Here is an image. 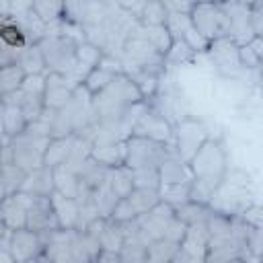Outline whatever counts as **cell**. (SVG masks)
Instances as JSON below:
<instances>
[{
    "label": "cell",
    "instance_id": "15",
    "mask_svg": "<svg viewBox=\"0 0 263 263\" xmlns=\"http://www.w3.org/2000/svg\"><path fill=\"white\" fill-rule=\"evenodd\" d=\"M27 228L41 232V234L60 228L51 195H33L29 212H27Z\"/></svg>",
    "mask_w": 263,
    "mask_h": 263
},
{
    "label": "cell",
    "instance_id": "5",
    "mask_svg": "<svg viewBox=\"0 0 263 263\" xmlns=\"http://www.w3.org/2000/svg\"><path fill=\"white\" fill-rule=\"evenodd\" d=\"M195 29L201 33V37L212 43L216 39L228 37L230 31V18L224 10V6L220 2L214 0H199L193 4L191 12H189Z\"/></svg>",
    "mask_w": 263,
    "mask_h": 263
},
{
    "label": "cell",
    "instance_id": "54",
    "mask_svg": "<svg viewBox=\"0 0 263 263\" xmlns=\"http://www.w3.org/2000/svg\"><path fill=\"white\" fill-rule=\"evenodd\" d=\"M259 82H261V84H259V90H261V95H263V78H261Z\"/></svg>",
    "mask_w": 263,
    "mask_h": 263
},
{
    "label": "cell",
    "instance_id": "42",
    "mask_svg": "<svg viewBox=\"0 0 263 263\" xmlns=\"http://www.w3.org/2000/svg\"><path fill=\"white\" fill-rule=\"evenodd\" d=\"M134 175V187L138 189H158L160 187V171L154 166H144V168H132Z\"/></svg>",
    "mask_w": 263,
    "mask_h": 263
},
{
    "label": "cell",
    "instance_id": "14",
    "mask_svg": "<svg viewBox=\"0 0 263 263\" xmlns=\"http://www.w3.org/2000/svg\"><path fill=\"white\" fill-rule=\"evenodd\" d=\"M31 199H33V193H27V191H16L12 195L2 197V203H0V224L8 226L12 230L27 228V212H29Z\"/></svg>",
    "mask_w": 263,
    "mask_h": 263
},
{
    "label": "cell",
    "instance_id": "2",
    "mask_svg": "<svg viewBox=\"0 0 263 263\" xmlns=\"http://www.w3.org/2000/svg\"><path fill=\"white\" fill-rule=\"evenodd\" d=\"M251 187V181H249V175H245L242 171H230L226 173V177L222 179L220 187L216 189L212 201H210V208L218 214H224V216H240L253 201V195L249 191Z\"/></svg>",
    "mask_w": 263,
    "mask_h": 263
},
{
    "label": "cell",
    "instance_id": "41",
    "mask_svg": "<svg viewBox=\"0 0 263 263\" xmlns=\"http://www.w3.org/2000/svg\"><path fill=\"white\" fill-rule=\"evenodd\" d=\"M127 199H129V203L134 205V210H136L138 216H140V214L152 210V208L160 201V193H158V189H138V187H136V189L127 195Z\"/></svg>",
    "mask_w": 263,
    "mask_h": 263
},
{
    "label": "cell",
    "instance_id": "12",
    "mask_svg": "<svg viewBox=\"0 0 263 263\" xmlns=\"http://www.w3.org/2000/svg\"><path fill=\"white\" fill-rule=\"evenodd\" d=\"M43 251H45V240H43V234L41 232H35L31 228L12 230L10 253L14 257V263L41 261Z\"/></svg>",
    "mask_w": 263,
    "mask_h": 263
},
{
    "label": "cell",
    "instance_id": "46",
    "mask_svg": "<svg viewBox=\"0 0 263 263\" xmlns=\"http://www.w3.org/2000/svg\"><path fill=\"white\" fill-rule=\"evenodd\" d=\"M136 218H138V212L134 210L129 199L127 197H119V201L115 203V208L111 212V220H115V222H132Z\"/></svg>",
    "mask_w": 263,
    "mask_h": 263
},
{
    "label": "cell",
    "instance_id": "13",
    "mask_svg": "<svg viewBox=\"0 0 263 263\" xmlns=\"http://www.w3.org/2000/svg\"><path fill=\"white\" fill-rule=\"evenodd\" d=\"M78 82L62 72H45V107L47 109H62L66 107L76 90Z\"/></svg>",
    "mask_w": 263,
    "mask_h": 263
},
{
    "label": "cell",
    "instance_id": "9",
    "mask_svg": "<svg viewBox=\"0 0 263 263\" xmlns=\"http://www.w3.org/2000/svg\"><path fill=\"white\" fill-rule=\"evenodd\" d=\"M212 138L205 123L197 117H183L173 125V148L183 160H191L195 152L203 146V142Z\"/></svg>",
    "mask_w": 263,
    "mask_h": 263
},
{
    "label": "cell",
    "instance_id": "1",
    "mask_svg": "<svg viewBox=\"0 0 263 263\" xmlns=\"http://www.w3.org/2000/svg\"><path fill=\"white\" fill-rule=\"evenodd\" d=\"M144 97L136 82L125 74H117L103 90L92 95V107L97 113V119H117L121 117L132 105L142 103Z\"/></svg>",
    "mask_w": 263,
    "mask_h": 263
},
{
    "label": "cell",
    "instance_id": "31",
    "mask_svg": "<svg viewBox=\"0 0 263 263\" xmlns=\"http://www.w3.org/2000/svg\"><path fill=\"white\" fill-rule=\"evenodd\" d=\"M53 177H55V191L70 195V197H78V189H80V177L68 166V164H60L53 168Z\"/></svg>",
    "mask_w": 263,
    "mask_h": 263
},
{
    "label": "cell",
    "instance_id": "47",
    "mask_svg": "<svg viewBox=\"0 0 263 263\" xmlns=\"http://www.w3.org/2000/svg\"><path fill=\"white\" fill-rule=\"evenodd\" d=\"M187 226H189V224H185V222L175 214V218L168 222V226H166L162 238H168V240H175V242L181 245V240H183V236H185V232H187Z\"/></svg>",
    "mask_w": 263,
    "mask_h": 263
},
{
    "label": "cell",
    "instance_id": "18",
    "mask_svg": "<svg viewBox=\"0 0 263 263\" xmlns=\"http://www.w3.org/2000/svg\"><path fill=\"white\" fill-rule=\"evenodd\" d=\"M222 6L230 18L228 37L232 41H236L238 45L249 43L255 37V29H253V21H251V6L236 4V2H224Z\"/></svg>",
    "mask_w": 263,
    "mask_h": 263
},
{
    "label": "cell",
    "instance_id": "6",
    "mask_svg": "<svg viewBox=\"0 0 263 263\" xmlns=\"http://www.w3.org/2000/svg\"><path fill=\"white\" fill-rule=\"evenodd\" d=\"M78 45L80 41L70 35H45L39 41V47L43 51L47 72H62L70 76L76 68Z\"/></svg>",
    "mask_w": 263,
    "mask_h": 263
},
{
    "label": "cell",
    "instance_id": "48",
    "mask_svg": "<svg viewBox=\"0 0 263 263\" xmlns=\"http://www.w3.org/2000/svg\"><path fill=\"white\" fill-rule=\"evenodd\" d=\"M238 53H240V62H242V66H245L247 70H259V68H261L263 62L257 58V53L251 49L249 43L238 45Z\"/></svg>",
    "mask_w": 263,
    "mask_h": 263
},
{
    "label": "cell",
    "instance_id": "26",
    "mask_svg": "<svg viewBox=\"0 0 263 263\" xmlns=\"http://www.w3.org/2000/svg\"><path fill=\"white\" fill-rule=\"evenodd\" d=\"M27 179V171L21 168L16 162H4L2 164V177H0V195H12L23 189Z\"/></svg>",
    "mask_w": 263,
    "mask_h": 263
},
{
    "label": "cell",
    "instance_id": "39",
    "mask_svg": "<svg viewBox=\"0 0 263 263\" xmlns=\"http://www.w3.org/2000/svg\"><path fill=\"white\" fill-rule=\"evenodd\" d=\"M212 208L210 205H203V203H197V201H185L181 205L175 208V214L185 222V224H197V222H205L208 216H210Z\"/></svg>",
    "mask_w": 263,
    "mask_h": 263
},
{
    "label": "cell",
    "instance_id": "55",
    "mask_svg": "<svg viewBox=\"0 0 263 263\" xmlns=\"http://www.w3.org/2000/svg\"><path fill=\"white\" fill-rule=\"evenodd\" d=\"M259 74H261V78H263V64H261V68H259Z\"/></svg>",
    "mask_w": 263,
    "mask_h": 263
},
{
    "label": "cell",
    "instance_id": "25",
    "mask_svg": "<svg viewBox=\"0 0 263 263\" xmlns=\"http://www.w3.org/2000/svg\"><path fill=\"white\" fill-rule=\"evenodd\" d=\"M92 158L99 160V162H101L103 166H107V168L125 164V140L95 146V148H92Z\"/></svg>",
    "mask_w": 263,
    "mask_h": 263
},
{
    "label": "cell",
    "instance_id": "34",
    "mask_svg": "<svg viewBox=\"0 0 263 263\" xmlns=\"http://www.w3.org/2000/svg\"><path fill=\"white\" fill-rule=\"evenodd\" d=\"M179 242L168 240V238H156L148 245V263H173L177 251H179Z\"/></svg>",
    "mask_w": 263,
    "mask_h": 263
},
{
    "label": "cell",
    "instance_id": "8",
    "mask_svg": "<svg viewBox=\"0 0 263 263\" xmlns=\"http://www.w3.org/2000/svg\"><path fill=\"white\" fill-rule=\"evenodd\" d=\"M205 55L210 58L214 70L228 78V80H240L249 70L242 66L240 62V53H238V43L232 41L230 37H222V39H216L208 45L205 49Z\"/></svg>",
    "mask_w": 263,
    "mask_h": 263
},
{
    "label": "cell",
    "instance_id": "22",
    "mask_svg": "<svg viewBox=\"0 0 263 263\" xmlns=\"http://www.w3.org/2000/svg\"><path fill=\"white\" fill-rule=\"evenodd\" d=\"M101 242L88 234L86 230H74V238H72V255H74V263H86V261H97L99 253H101Z\"/></svg>",
    "mask_w": 263,
    "mask_h": 263
},
{
    "label": "cell",
    "instance_id": "36",
    "mask_svg": "<svg viewBox=\"0 0 263 263\" xmlns=\"http://www.w3.org/2000/svg\"><path fill=\"white\" fill-rule=\"evenodd\" d=\"M158 193H160V199L171 203L173 208L189 201V193H191V183H160L158 187Z\"/></svg>",
    "mask_w": 263,
    "mask_h": 263
},
{
    "label": "cell",
    "instance_id": "51",
    "mask_svg": "<svg viewBox=\"0 0 263 263\" xmlns=\"http://www.w3.org/2000/svg\"><path fill=\"white\" fill-rule=\"evenodd\" d=\"M121 263V255L119 251H109V249H101L99 257H97V263Z\"/></svg>",
    "mask_w": 263,
    "mask_h": 263
},
{
    "label": "cell",
    "instance_id": "40",
    "mask_svg": "<svg viewBox=\"0 0 263 263\" xmlns=\"http://www.w3.org/2000/svg\"><path fill=\"white\" fill-rule=\"evenodd\" d=\"M33 10L49 25L66 16V0H35Z\"/></svg>",
    "mask_w": 263,
    "mask_h": 263
},
{
    "label": "cell",
    "instance_id": "52",
    "mask_svg": "<svg viewBox=\"0 0 263 263\" xmlns=\"http://www.w3.org/2000/svg\"><path fill=\"white\" fill-rule=\"evenodd\" d=\"M249 45H251V49L257 53V58L263 62V35H255V37L249 41Z\"/></svg>",
    "mask_w": 263,
    "mask_h": 263
},
{
    "label": "cell",
    "instance_id": "19",
    "mask_svg": "<svg viewBox=\"0 0 263 263\" xmlns=\"http://www.w3.org/2000/svg\"><path fill=\"white\" fill-rule=\"evenodd\" d=\"M21 191L33 193V195H51L55 191V177H53V166L41 164L39 168L27 173L25 185Z\"/></svg>",
    "mask_w": 263,
    "mask_h": 263
},
{
    "label": "cell",
    "instance_id": "53",
    "mask_svg": "<svg viewBox=\"0 0 263 263\" xmlns=\"http://www.w3.org/2000/svg\"><path fill=\"white\" fill-rule=\"evenodd\" d=\"M228 2H236V4H245V6H253L257 0H228Z\"/></svg>",
    "mask_w": 263,
    "mask_h": 263
},
{
    "label": "cell",
    "instance_id": "32",
    "mask_svg": "<svg viewBox=\"0 0 263 263\" xmlns=\"http://www.w3.org/2000/svg\"><path fill=\"white\" fill-rule=\"evenodd\" d=\"M109 185L113 187V191L119 195V197H127L136 187H134V175H132V168L127 164H119V166H113L109 168Z\"/></svg>",
    "mask_w": 263,
    "mask_h": 263
},
{
    "label": "cell",
    "instance_id": "20",
    "mask_svg": "<svg viewBox=\"0 0 263 263\" xmlns=\"http://www.w3.org/2000/svg\"><path fill=\"white\" fill-rule=\"evenodd\" d=\"M160 171V181L162 183H191L193 181V173L187 160H183L175 148L171 152V156L158 166Z\"/></svg>",
    "mask_w": 263,
    "mask_h": 263
},
{
    "label": "cell",
    "instance_id": "10",
    "mask_svg": "<svg viewBox=\"0 0 263 263\" xmlns=\"http://www.w3.org/2000/svg\"><path fill=\"white\" fill-rule=\"evenodd\" d=\"M210 249V230L205 222H197V224H189L187 232L181 240V247L173 259V263L179 261H187V263H197V261H205Z\"/></svg>",
    "mask_w": 263,
    "mask_h": 263
},
{
    "label": "cell",
    "instance_id": "29",
    "mask_svg": "<svg viewBox=\"0 0 263 263\" xmlns=\"http://www.w3.org/2000/svg\"><path fill=\"white\" fill-rule=\"evenodd\" d=\"M72 146H74V134L64 136V138H51V142L45 150V164H49L53 168L60 164H66L72 154Z\"/></svg>",
    "mask_w": 263,
    "mask_h": 263
},
{
    "label": "cell",
    "instance_id": "35",
    "mask_svg": "<svg viewBox=\"0 0 263 263\" xmlns=\"http://www.w3.org/2000/svg\"><path fill=\"white\" fill-rule=\"evenodd\" d=\"M168 12L171 10L164 0H148V2H144L138 18L142 25H166Z\"/></svg>",
    "mask_w": 263,
    "mask_h": 263
},
{
    "label": "cell",
    "instance_id": "37",
    "mask_svg": "<svg viewBox=\"0 0 263 263\" xmlns=\"http://www.w3.org/2000/svg\"><path fill=\"white\" fill-rule=\"evenodd\" d=\"M195 55H197V51L189 43H185L181 39H175L173 45H171V49H168V53L164 55V62H166V68H179L183 64L193 62Z\"/></svg>",
    "mask_w": 263,
    "mask_h": 263
},
{
    "label": "cell",
    "instance_id": "7",
    "mask_svg": "<svg viewBox=\"0 0 263 263\" xmlns=\"http://www.w3.org/2000/svg\"><path fill=\"white\" fill-rule=\"evenodd\" d=\"M173 152V144L156 142L144 136H129L125 140V164L129 168L154 166L158 168Z\"/></svg>",
    "mask_w": 263,
    "mask_h": 263
},
{
    "label": "cell",
    "instance_id": "56",
    "mask_svg": "<svg viewBox=\"0 0 263 263\" xmlns=\"http://www.w3.org/2000/svg\"><path fill=\"white\" fill-rule=\"evenodd\" d=\"M140 2H142V6H144V2H148V0H140Z\"/></svg>",
    "mask_w": 263,
    "mask_h": 263
},
{
    "label": "cell",
    "instance_id": "28",
    "mask_svg": "<svg viewBox=\"0 0 263 263\" xmlns=\"http://www.w3.org/2000/svg\"><path fill=\"white\" fill-rule=\"evenodd\" d=\"M25 74H45L47 72V64H45V58H43V51L39 47V43H29L21 49V55H18V62H16Z\"/></svg>",
    "mask_w": 263,
    "mask_h": 263
},
{
    "label": "cell",
    "instance_id": "45",
    "mask_svg": "<svg viewBox=\"0 0 263 263\" xmlns=\"http://www.w3.org/2000/svg\"><path fill=\"white\" fill-rule=\"evenodd\" d=\"M97 218H101V212H99V208L95 205V201H84V203H80L76 230H86Z\"/></svg>",
    "mask_w": 263,
    "mask_h": 263
},
{
    "label": "cell",
    "instance_id": "16",
    "mask_svg": "<svg viewBox=\"0 0 263 263\" xmlns=\"http://www.w3.org/2000/svg\"><path fill=\"white\" fill-rule=\"evenodd\" d=\"M175 218V208L166 201H158L152 210L140 214L136 218V224L140 226V230L150 238V240H156V238H162L164 236V230L168 226V222Z\"/></svg>",
    "mask_w": 263,
    "mask_h": 263
},
{
    "label": "cell",
    "instance_id": "27",
    "mask_svg": "<svg viewBox=\"0 0 263 263\" xmlns=\"http://www.w3.org/2000/svg\"><path fill=\"white\" fill-rule=\"evenodd\" d=\"M138 33H140L142 37H146L162 55L168 53V49H171V45H173V41H175L171 29H168L166 25H142V23H140Z\"/></svg>",
    "mask_w": 263,
    "mask_h": 263
},
{
    "label": "cell",
    "instance_id": "49",
    "mask_svg": "<svg viewBox=\"0 0 263 263\" xmlns=\"http://www.w3.org/2000/svg\"><path fill=\"white\" fill-rule=\"evenodd\" d=\"M240 218H242L247 224H251V226L263 228V208L257 205V203H251V205L240 214Z\"/></svg>",
    "mask_w": 263,
    "mask_h": 263
},
{
    "label": "cell",
    "instance_id": "38",
    "mask_svg": "<svg viewBox=\"0 0 263 263\" xmlns=\"http://www.w3.org/2000/svg\"><path fill=\"white\" fill-rule=\"evenodd\" d=\"M92 201H95V205L99 208V212H101L103 218H111V212H113L115 203L119 201V195H117V193L113 191V187L109 185V179L92 191Z\"/></svg>",
    "mask_w": 263,
    "mask_h": 263
},
{
    "label": "cell",
    "instance_id": "24",
    "mask_svg": "<svg viewBox=\"0 0 263 263\" xmlns=\"http://www.w3.org/2000/svg\"><path fill=\"white\" fill-rule=\"evenodd\" d=\"M0 39H2V43L10 45V47H25V45L31 43L29 37H27V33H25V29H23V25L12 14H2Z\"/></svg>",
    "mask_w": 263,
    "mask_h": 263
},
{
    "label": "cell",
    "instance_id": "33",
    "mask_svg": "<svg viewBox=\"0 0 263 263\" xmlns=\"http://www.w3.org/2000/svg\"><path fill=\"white\" fill-rule=\"evenodd\" d=\"M27 74L18 64H6L0 66V95H10L14 90H18L25 82Z\"/></svg>",
    "mask_w": 263,
    "mask_h": 263
},
{
    "label": "cell",
    "instance_id": "17",
    "mask_svg": "<svg viewBox=\"0 0 263 263\" xmlns=\"http://www.w3.org/2000/svg\"><path fill=\"white\" fill-rule=\"evenodd\" d=\"M166 27L171 29L173 37L175 39H181L185 43H189L197 53H205L208 49V41L201 37V33L195 29L189 12H177V10H171L168 12V21H166Z\"/></svg>",
    "mask_w": 263,
    "mask_h": 263
},
{
    "label": "cell",
    "instance_id": "21",
    "mask_svg": "<svg viewBox=\"0 0 263 263\" xmlns=\"http://www.w3.org/2000/svg\"><path fill=\"white\" fill-rule=\"evenodd\" d=\"M51 201H53V210H55L60 228H68V230H70V228H76L80 203H78L74 197L64 195V193H60V191H53V193H51Z\"/></svg>",
    "mask_w": 263,
    "mask_h": 263
},
{
    "label": "cell",
    "instance_id": "23",
    "mask_svg": "<svg viewBox=\"0 0 263 263\" xmlns=\"http://www.w3.org/2000/svg\"><path fill=\"white\" fill-rule=\"evenodd\" d=\"M0 119H2V134L4 136H18L21 132H25V127L29 125L27 117H25V111L14 105V103H8V101H2V107H0Z\"/></svg>",
    "mask_w": 263,
    "mask_h": 263
},
{
    "label": "cell",
    "instance_id": "43",
    "mask_svg": "<svg viewBox=\"0 0 263 263\" xmlns=\"http://www.w3.org/2000/svg\"><path fill=\"white\" fill-rule=\"evenodd\" d=\"M218 187L220 185H216V183H210V181H203V179H193L191 181V193H189V197H191V201L210 205V201H212V197H214V193H216Z\"/></svg>",
    "mask_w": 263,
    "mask_h": 263
},
{
    "label": "cell",
    "instance_id": "11",
    "mask_svg": "<svg viewBox=\"0 0 263 263\" xmlns=\"http://www.w3.org/2000/svg\"><path fill=\"white\" fill-rule=\"evenodd\" d=\"M134 136H144L156 142H164V144H173V123L146 101L144 111L140 113L136 125H134Z\"/></svg>",
    "mask_w": 263,
    "mask_h": 263
},
{
    "label": "cell",
    "instance_id": "30",
    "mask_svg": "<svg viewBox=\"0 0 263 263\" xmlns=\"http://www.w3.org/2000/svg\"><path fill=\"white\" fill-rule=\"evenodd\" d=\"M134 82L136 86L140 88L144 101H150L156 92H158V86H160V78L162 74H156V72H146V70H123Z\"/></svg>",
    "mask_w": 263,
    "mask_h": 263
},
{
    "label": "cell",
    "instance_id": "44",
    "mask_svg": "<svg viewBox=\"0 0 263 263\" xmlns=\"http://www.w3.org/2000/svg\"><path fill=\"white\" fill-rule=\"evenodd\" d=\"M245 240H247V249L253 255V259L255 261H261V255H263V228H257V226L247 224Z\"/></svg>",
    "mask_w": 263,
    "mask_h": 263
},
{
    "label": "cell",
    "instance_id": "57",
    "mask_svg": "<svg viewBox=\"0 0 263 263\" xmlns=\"http://www.w3.org/2000/svg\"><path fill=\"white\" fill-rule=\"evenodd\" d=\"M261 261H263V255H261Z\"/></svg>",
    "mask_w": 263,
    "mask_h": 263
},
{
    "label": "cell",
    "instance_id": "50",
    "mask_svg": "<svg viewBox=\"0 0 263 263\" xmlns=\"http://www.w3.org/2000/svg\"><path fill=\"white\" fill-rule=\"evenodd\" d=\"M164 2H166L168 10H177V12H191V8H193V4H195L197 0H164Z\"/></svg>",
    "mask_w": 263,
    "mask_h": 263
},
{
    "label": "cell",
    "instance_id": "4",
    "mask_svg": "<svg viewBox=\"0 0 263 263\" xmlns=\"http://www.w3.org/2000/svg\"><path fill=\"white\" fill-rule=\"evenodd\" d=\"M121 66L123 70H146V72H156V74H162L166 70L164 55L138 31L123 45Z\"/></svg>",
    "mask_w": 263,
    "mask_h": 263
},
{
    "label": "cell",
    "instance_id": "3",
    "mask_svg": "<svg viewBox=\"0 0 263 263\" xmlns=\"http://www.w3.org/2000/svg\"><path fill=\"white\" fill-rule=\"evenodd\" d=\"M189 166H191L193 179H203L220 185L230 168L224 144L218 138H208L203 146L195 152V156L189 160Z\"/></svg>",
    "mask_w": 263,
    "mask_h": 263
}]
</instances>
